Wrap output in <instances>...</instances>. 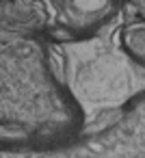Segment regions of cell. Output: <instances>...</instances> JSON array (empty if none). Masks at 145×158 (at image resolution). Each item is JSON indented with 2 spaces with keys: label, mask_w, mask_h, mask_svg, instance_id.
Masks as SVG:
<instances>
[{
  "label": "cell",
  "mask_w": 145,
  "mask_h": 158,
  "mask_svg": "<svg viewBox=\"0 0 145 158\" xmlns=\"http://www.w3.org/2000/svg\"><path fill=\"white\" fill-rule=\"evenodd\" d=\"M119 48L139 65L145 67V20L136 18L121 26L119 31Z\"/></svg>",
  "instance_id": "cell-3"
},
{
  "label": "cell",
  "mask_w": 145,
  "mask_h": 158,
  "mask_svg": "<svg viewBox=\"0 0 145 158\" xmlns=\"http://www.w3.org/2000/svg\"><path fill=\"white\" fill-rule=\"evenodd\" d=\"M110 0H0V28L50 39H76Z\"/></svg>",
  "instance_id": "cell-2"
},
{
  "label": "cell",
  "mask_w": 145,
  "mask_h": 158,
  "mask_svg": "<svg viewBox=\"0 0 145 158\" xmlns=\"http://www.w3.org/2000/svg\"><path fill=\"white\" fill-rule=\"evenodd\" d=\"M126 2L134 9V13H136L141 20H145V0H126Z\"/></svg>",
  "instance_id": "cell-4"
},
{
  "label": "cell",
  "mask_w": 145,
  "mask_h": 158,
  "mask_svg": "<svg viewBox=\"0 0 145 158\" xmlns=\"http://www.w3.org/2000/svg\"><path fill=\"white\" fill-rule=\"evenodd\" d=\"M80 126L46 39L0 28V149H52Z\"/></svg>",
  "instance_id": "cell-1"
}]
</instances>
